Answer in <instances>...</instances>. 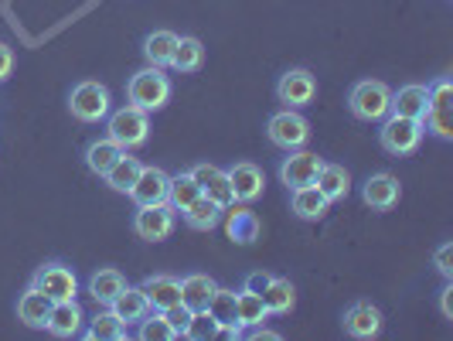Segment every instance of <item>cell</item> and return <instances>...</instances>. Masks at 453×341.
I'll return each mask as SVG.
<instances>
[{"label": "cell", "mask_w": 453, "mask_h": 341, "mask_svg": "<svg viewBox=\"0 0 453 341\" xmlns=\"http://www.w3.org/2000/svg\"><path fill=\"white\" fill-rule=\"evenodd\" d=\"M106 136L113 143H119L123 151L143 147L150 140V113L134 106V103H127L119 110H110V116H106Z\"/></svg>", "instance_id": "6da1fadb"}, {"label": "cell", "mask_w": 453, "mask_h": 341, "mask_svg": "<svg viewBox=\"0 0 453 341\" xmlns=\"http://www.w3.org/2000/svg\"><path fill=\"white\" fill-rule=\"evenodd\" d=\"M171 79L164 75V68L157 66H147L134 72L130 75V82H127V99L140 106V110H147V113H157L167 106V99H171Z\"/></svg>", "instance_id": "7a4b0ae2"}, {"label": "cell", "mask_w": 453, "mask_h": 341, "mask_svg": "<svg viewBox=\"0 0 453 341\" xmlns=\"http://www.w3.org/2000/svg\"><path fill=\"white\" fill-rule=\"evenodd\" d=\"M379 123H382V130H379V143H382V151H386V154H392V158H409V154H416V151H419L423 134H426L423 120L388 113L386 120H379Z\"/></svg>", "instance_id": "3957f363"}, {"label": "cell", "mask_w": 453, "mask_h": 341, "mask_svg": "<svg viewBox=\"0 0 453 341\" xmlns=\"http://www.w3.org/2000/svg\"><path fill=\"white\" fill-rule=\"evenodd\" d=\"M388 106H392V89H388L386 82H379V79H362L348 92V110H351V116L365 120V123L386 120Z\"/></svg>", "instance_id": "277c9868"}, {"label": "cell", "mask_w": 453, "mask_h": 341, "mask_svg": "<svg viewBox=\"0 0 453 341\" xmlns=\"http://www.w3.org/2000/svg\"><path fill=\"white\" fill-rule=\"evenodd\" d=\"M423 127L440 140H453V79L440 75L430 82V103L423 113Z\"/></svg>", "instance_id": "5b68a950"}, {"label": "cell", "mask_w": 453, "mask_h": 341, "mask_svg": "<svg viewBox=\"0 0 453 341\" xmlns=\"http://www.w3.org/2000/svg\"><path fill=\"white\" fill-rule=\"evenodd\" d=\"M110 89L103 86V82H79L75 89L68 92V113L75 116L79 123H99V120H106L110 116Z\"/></svg>", "instance_id": "8992f818"}, {"label": "cell", "mask_w": 453, "mask_h": 341, "mask_svg": "<svg viewBox=\"0 0 453 341\" xmlns=\"http://www.w3.org/2000/svg\"><path fill=\"white\" fill-rule=\"evenodd\" d=\"M266 136H270L273 147H280V151H300L311 140V123L296 110H280V113H273L266 120Z\"/></svg>", "instance_id": "52a82bcc"}, {"label": "cell", "mask_w": 453, "mask_h": 341, "mask_svg": "<svg viewBox=\"0 0 453 341\" xmlns=\"http://www.w3.org/2000/svg\"><path fill=\"white\" fill-rule=\"evenodd\" d=\"M178 226V212L167 202L160 205H136L134 215V232L147 243H164L171 239V232Z\"/></svg>", "instance_id": "ba28073f"}, {"label": "cell", "mask_w": 453, "mask_h": 341, "mask_svg": "<svg viewBox=\"0 0 453 341\" xmlns=\"http://www.w3.org/2000/svg\"><path fill=\"white\" fill-rule=\"evenodd\" d=\"M276 99L287 106V110H303L318 99V79L314 72L307 68H287L276 82Z\"/></svg>", "instance_id": "9c48e42d"}, {"label": "cell", "mask_w": 453, "mask_h": 341, "mask_svg": "<svg viewBox=\"0 0 453 341\" xmlns=\"http://www.w3.org/2000/svg\"><path fill=\"white\" fill-rule=\"evenodd\" d=\"M31 287L42 291V294L55 304V300H72L79 294V276L68 270L65 263H45L31 273Z\"/></svg>", "instance_id": "30bf717a"}, {"label": "cell", "mask_w": 453, "mask_h": 341, "mask_svg": "<svg viewBox=\"0 0 453 341\" xmlns=\"http://www.w3.org/2000/svg\"><path fill=\"white\" fill-rule=\"evenodd\" d=\"M320 164H324V158L303 151V147L300 151H287V158L280 160V182L287 184L290 191L303 188V184H314L320 174Z\"/></svg>", "instance_id": "8fae6325"}, {"label": "cell", "mask_w": 453, "mask_h": 341, "mask_svg": "<svg viewBox=\"0 0 453 341\" xmlns=\"http://www.w3.org/2000/svg\"><path fill=\"white\" fill-rule=\"evenodd\" d=\"M341 324H344V331L351 335V338H379L382 335V311L372 304V300H355L348 311H344V318H341Z\"/></svg>", "instance_id": "7c38bea8"}, {"label": "cell", "mask_w": 453, "mask_h": 341, "mask_svg": "<svg viewBox=\"0 0 453 341\" xmlns=\"http://www.w3.org/2000/svg\"><path fill=\"white\" fill-rule=\"evenodd\" d=\"M399 198H403V184H399L395 174H388V171L372 174V178L362 184V202L368 205L372 212H392V208L399 205Z\"/></svg>", "instance_id": "4fadbf2b"}, {"label": "cell", "mask_w": 453, "mask_h": 341, "mask_svg": "<svg viewBox=\"0 0 453 341\" xmlns=\"http://www.w3.org/2000/svg\"><path fill=\"white\" fill-rule=\"evenodd\" d=\"M86 328V311L79 307V300H55L51 311H48L45 331L55 338H75L79 331Z\"/></svg>", "instance_id": "5bb4252c"}, {"label": "cell", "mask_w": 453, "mask_h": 341, "mask_svg": "<svg viewBox=\"0 0 453 341\" xmlns=\"http://www.w3.org/2000/svg\"><path fill=\"white\" fill-rule=\"evenodd\" d=\"M191 178L198 182L204 198H211L215 205H222L226 212L235 205L232 184H228V174L222 171V167H215V164H195V167H191Z\"/></svg>", "instance_id": "9a60e30c"}, {"label": "cell", "mask_w": 453, "mask_h": 341, "mask_svg": "<svg viewBox=\"0 0 453 341\" xmlns=\"http://www.w3.org/2000/svg\"><path fill=\"white\" fill-rule=\"evenodd\" d=\"M226 174H228V184H232L235 202L250 205L263 195V184L266 182H263V171H259L252 160H239V164H232Z\"/></svg>", "instance_id": "2e32d148"}, {"label": "cell", "mask_w": 453, "mask_h": 341, "mask_svg": "<svg viewBox=\"0 0 453 341\" xmlns=\"http://www.w3.org/2000/svg\"><path fill=\"white\" fill-rule=\"evenodd\" d=\"M167 184H171V174L164 171V167H147L143 164V171H140V178H136V184L130 188V198H134V205H160L167 202Z\"/></svg>", "instance_id": "e0dca14e"}, {"label": "cell", "mask_w": 453, "mask_h": 341, "mask_svg": "<svg viewBox=\"0 0 453 341\" xmlns=\"http://www.w3.org/2000/svg\"><path fill=\"white\" fill-rule=\"evenodd\" d=\"M140 291L147 294L154 311H167V307L181 304V280L171 276V273H150V276L140 283Z\"/></svg>", "instance_id": "ac0fdd59"}, {"label": "cell", "mask_w": 453, "mask_h": 341, "mask_svg": "<svg viewBox=\"0 0 453 341\" xmlns=\"http://www.w3.org/2000/svg\"><path fill=\"white\" fill-rule=\"evenodd\" d=\"M110 311H113L116 318L130 328V324H136V321L147 318L154 307H150V300H147V294H143L140 287H130V283H127V287L116 294L113 304H110Z\"/></svg>", "instance_id": "d6986e66"}, {"label": "cell", "mask_w": 453, "mask_h": 341, "mask_svg": "<svg viewBox=\"0 0 453 341\" xmlns=\"http://www.w3.org/2000/svg\"><path fill=\"white\" fill-rule=\"evenodd\" d=\"M215 291H219V283L208 273H188V276H181V304L188 311H208Z\"/></svg>", "instance_id": "ffe728a7"}, {"label": "cell", "mask_w": 453, "mask_h": 341, "mask_svg": "<svg viewBox=\"0 0 453 341\" xmlns=\"http://www.w3.org/2000/svg\"><path fill=\"white\" fill-rule=\"evenodd\" d=\"M426 103H430V86H423V82H409V86H403L399 92H392V106H388V113L423 120Z\"/></svg>", "instance_id": "44dd1931"}, {"label": "cell", "mask_w": 453, "mask_h": 341, "mask_svg": "<svg viewBox=\"0 0 453 341\" xmlns=\"http://www.w3.org/2000/svg\"><path fill=\"white\" fill-rule=\"evenodd\" d=\"M290 208H294L296 219H307V222H318L327 215L331 202L318 191V184H303V188H294L290 191Z\"/></svg>", "instance_id": "7402d4cb"}, {"label": "cell", "mask_w": 453, "mask_h": 341, "mask_svg": "<svg viewBox=\"0 0 453 341\" xmlns=\"http://www.w3.org/2000/svg\"><path fill=\"white\" fill-rule=\"evenodd\" d=\"M226 232L232 243H239V246H252L256 239H259V232H263V226H259V215L252 212V208H235L232 205V212H228V222H226Z\"/></svg>", "instance_id": "603a6c76"}, {"label": "cell", "mask_w": 453, "mask_h": 341, "mask_svg": "<svg viewBox=\"0 0 453 341\" xmlns=\"http://www.w3.org/2000/svg\"><path fill=\"white\" fill-rule=\"evenodd\" d=\"M318 191L327 198V202H344L348 198V191H351V174H348V167H341V164H320V174H318Z\"/></svg>", "instance_id": "cb8c5ba5"}, {"label": "cell", "mask_w": 453, "mask_h": 341, "mask_svg": "<svg viewBox=\"0 0 453 341\" xmlns=\"http://www.w3.org/2000/svg\"><path fill=\"white\" fill-rule=\"evenodd\" d=\"M174 48H178V35L167 31V27H160V31H150V35L143 38V58H147V66L171 68Z\"/></svg>", "instance_id": "d4e9b609"}, {"label": "cell", "mask_w": 453, "mask_h": 341, "mask_svg": "<svg viewBox=\"0 0 453 341\" xmlns=\"http://www.w3.org/2000/svg\"><path fill=\"white\" fill-rule=\"evenodd\" d=\"M123 287H127V276L119 270H113V267H103V270H96L89 276V297L99 307H110Z\"/></svg>", "instance_id": "484cf974"}, {"label": "cell", "mask_w": 453, "mask_h": 341, "mask_svg": "<svg viewBox=\"0 0 453 341\" xmlns=\"http://www.w3.org/2000/svg\"><path fill=\"white\" fill-rule=\"evenodd\" d=\"M273 314L266 311V304H263V297L252 294V291H239L235 294V324L242 328V331H250L256 324H266Z\"/></svg>", "instance_id": "4316f807"}, {"label": "cell", "mask_w": 453, "mask_h": 341, "mask_svg": "<svg viewBox=\"0 0 453 341\" xmlns=\"http://www.w3.org/2000/svg\"><path fill=\"white\" fill-rule=\"evenodd\" d=\"M48 311H51V300L27 283V291L18 297V321H24L27 328H45Z\"/></svg>", "instance_id": "83f0119b"}, {"label": "cell", "mask_w": 453, "mask_h": 341, "mask_svg": "<svg viewBox=\"0 0 453 341\" xmlns=\"http://www.w3.org/2000/svg\"><path fill=\"white\" fill-rule=\"evenodd\" d=\"M79 335H82L86 341H123L127 338V324H123V321L116 318L113 311L106 307V311H99V314H96V318H92Z\"/></svg>", "instance_id": "f1b7e54d"}, {"label": "cell", "mask_w": 453, "mask_h": 341, "mask_svg": "<svg viewBox=\"0 0 453 341\" xmlns=\"http://www.w3.org/2000/svg\"><path fill=\"white\" fill-rule=\"evenodd\" d=\"M222 215H226V208L222 205H215L211 198H195V202L188 205L181 212V219L188 222L191 229H198V232H208V229H215L222 222Z\"/></svg>", "instance_id": "f546056e"}, {"label": "cell", "mask_w": 453, "mask_h": 341, "mask_svg": "<svg viewBox=\"0 0 453 341\" xmlns=\"http://www.w3.org/2000/svg\"><path fill=\"white\" fill-rule=\"evenodd\" d=\"M123 154H127V151H123L119 143H113L110 136H103V140H92L89 147H86V167H89L92 174H99V178H103V174L113 167L116 160L123 158Z\"/></svg>", "instance_id": "4dcf8cb0"}, {"label": "cell", "mask_w": 453, "mask_h": 341, "mask_svg": "<svg viewBox=\"0 0 453 341\" xmlns=\"http://www.w3.org/2000/svg\"><path fill=\"white\" fill-rule=\"evenodd\" d=\"M140 171H143V160H136V158H130V154H123V158L116 160L113 167L103 174V182L110 184L113 191H119V195H130V188L136 184Z\"/></svg>", "instance_id": "1f68e13d"}, {"label": "cell", "mask_w": 453, "mask_h": 341, "mask_svg": "<svg viewBox=\"0 0 453 341\" xmlns=\"http://www.w3.org/2000/svg\"><path fill=\"white\" fill-rule=\"evenodd\" d=\"M263 304H266V311L270 314H290L296 304V291L294 283L287 280V276H273L270 287L263 291Z\"/></svg>", "instance_id": "d6a6232c"}, {"label": "cell", "mask_w": 453, "mask_h": 341, "mask_svg": "<svg viewBox=\"0 0 453 341\" xmlns=\"http://www.w3.org/2000/svg\"><path fill=\"white\" fill-rule=\"evenodd\" d=\"M204 66V45L198 38H178V48H174V58H171V68L181 72V75H195L198 68Z\"/></svg>", "instance_id": "836d02e7"}, {"label": "cell", "mask_w": 453, "mask_h": 341, "mask_svg": "<svg viewBox=\"0 0 453 341\" xmlns=\"http://www.w3.org/2000/svg\"><path fill=\"white\" fill-rule=\"evenodd\" d=\"M195 198H202V188H198V182L191 178V171L171 174V184H167V205H171L174 212H184Z\"/></svg>", "instance_id": "e575fe53"}, {"label": "cell", "mask_w": 453, "mask_h": 341, "mask_svg": "<svg viewBox=\"0 0 453 341\" xmlns=\"http://www.w3.org/2000/svg\"><path fill=\"white\" fill-rule=\"evenodd\" d=\"M136 338L140 341H178V331L171 328V321L164 318V311H150L143 321H136Z\"/></svg>", "instance_id": "d590c367"}, {"label": "cell", "mask_w": 453, "mask_h": 341, "mask_svg": "<svg viewBox=\"0 0 453 341\" xmlns=\"http://www.w3.org/2000/svg\"><path fill=\"white\" fill-rule=\"evenodd\" d=\"M219 331H222V324L211 318V311H191V318H188V324H184L181 338L211 341V338H219Z\"/></svg>", "instance_id": "8d00e7d4"}, {"label": "cell", "mask_w": 453, "mask_h": 341, "mask_svg": "<svg viewBox=\"0 0 453 341\" xmlns=\"http://www.w3.org/2000/svg\"><path fill=\"white\" fill-rule=\"evenodd\" d=\"M208 311H211V318L219 321L222 328H226V324H235V291L219 287L215 297H211V304H208Z\"/></svg>", "instance_id": "74e56055"}, {"label": "cell", "mask_w": 453, "mask_h": 341, "mask_svg": "<svg viewBox=\"0 0 453 341\" xmlns=\"http://www.w3.org/2000/svg\"><path fill=\"white\" fill-rule=\"evenodd\" d=\"M433 267L440 270V276H443V280H453V243L436 246V252H433Z\"/></svg>", "instance_id": "f35d334b"}, {"label": "cell", "mask_w": 453, "mask_h": 341, "mask_svg": "<svg viewBox=\"0 0 453 341\" xmlns=\"http://www.w3.org/2000/svg\"><path fill=\"white\" fill-rule=\"evenodd\" d=\"M164 318L171 321V328L178 331V338H181V331H184V324H188V318H191V311L184 307V304H174V307H167L164 311Z\"/></svg>", "instance_id": "ab89813d"}, {"label": "cell", "mask_w": 453, "mask_h": 341, "mask_svg": "<svg viewBox=\"0 0 453 341\" xmlns=\"http://www.w3.org/2000/svg\"><path fill=\"white\" fill-rule=\"evenodd\" d=\"M270 280H273V273H263V270H256L246 276V283H242V291H252V294H259L263 297V291L270 287Z\"/></svg>", "instance_id": "60d3db41"}, {"label": "cell", "mask_w": 453, "mask_h": 341, "mask_svg": "<svg viewBox=\"0 0 453 341\" xmlns=\"http://www.w3.org/2000/svg\"><path fill=\"white\" fill-rule=\"evenodd\" d=\"M11 72H14V51H11V45L0 42V82H7Z\"/></svg>", "instance_id": "b9f144b4"}, {"label": "cell", "mask_w": 453, "mask_h": 341, "mask_svg": "<svg viewBox=\"0 0 453 341\" xmlns=\"http://www.w3.org/2000/svg\"><path fill=\"white\" fill-rule=\"evenodd\" d=\"M242 338H256V341H280L283 335L280 331H273V328H266V324H256V328H250V331H242Z\"/></svg>", "instance_id": "7bdbcfd3"}, {"label": "cell", "mask_w": 453, "mask_h": 341, "mask_svg": "<svg viewBox=\"0 0 453 341\" xmlns=\"http://www.w3.org/2000/svg\"><path fill=\"white\" fill-rule=\"evenodd\" d=\"M440 311L447 321H453V280H447V287L440 291Z\"/></svg>", "instance_id": "ee69618b"}]
</instances>
